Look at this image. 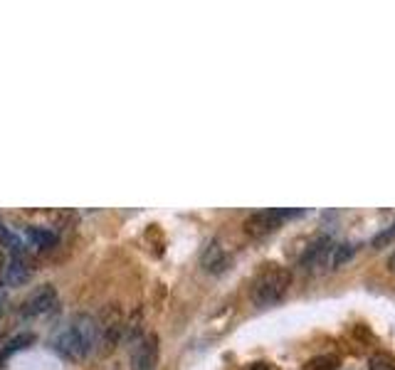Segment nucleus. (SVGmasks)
I'll return each instance as SVG.
<instances>
[{"label": "nucleus", "instance_id": "nucleus-1", "mask_svg": "<svg viewBox=\"0 0 395 370\" xmlns=\"http://www.w3.org/2000/svg\"><path fill=\"white\" fill-rule=\"evenodd\" d=\"M99 340V323L87 314H77L67 328L54 338V350L67 360H82L94 350Z\"/></svg>", "mask_w": 395, "mask_h": 370}, {"label": "nucleus", "instance_id": "nucleus-2", "mask_svg": "<svg viewBox=\"0 0 395 370\" xmlns=\"http://www.w3.org/2000/svg\"><path fill=\"white\" fill-rule=\"evenodd\" d=\"M289 286H291V271L284 269V266H269L252 284V301L257 306H272L279 299H284Z\"/></svg>", "mask_w": 395, "mask_h": 370}, {"label": "nucleus", "instance_id": "nucleus-3", "mask_svg": "<svg viewBox=\"0 0 395 370\" xmlns=\"http://www.w3.org/2000/svg\"><path fill=\"white\" fill-rule=\"evenodd\" d=\"M291 215H299V212H294V210H260L245 220V232L252 237L269 235V232H274L276 227L281 225V220H286V217H291Z\"/></svg>", "mask_w": 395, "mask_h": 370}, {"label": "nucleus", "instance_id": "nucleus-4", "mask_svg": "<svg viewBox=\"0 0 395 370\" xmlns=\"http://www.w3.org/2000/svg\"><path fill=\"white\" fill-rule=\"evenodd\" d=\"M54 304H57V289H54L52 284H40L37 289L23 301L20 314H23L25 319H35V316H42V314H47L49 309H54Z\"/></svg>", "mask_w": 395, "mask_h": 370}, {"label": "nucleus", "instance_id": "nucleus-5", "mask_svg": "<svg viewBox=\"0 0 395 370\" xmlns=\"http://www.w3.org/2000/svg\"><path fill=\"white\" fill-rule=\"evenodd\" d=\"M158 363V338L146 335L131 350V370H156Z\"/></svg>", "mask_w": 395, "mask_h": 370}, {"label": "nucleus", "instance_id": "nucleus-6", "mask_svg": "<svg viewBox=\"0 0 395 370\" xmlns=\"http://www.w3.org/2000/svg\"><path fill=\"white\" fill-rule=\"evenodd\" d=\"M30 279V266L23 254H13V259L3 266V284L5 286H23Z\"/></svg>", "mask_w": 395, "mask_h": 370}, {"label": "nucleus", "instance_id": "nucleus-7", "mask_svg": "<svg viewBox=\"0 0 395 370\" xmlns=\"http://www.w3.org/2000/svg\"><path fill=\"white\" fill-rule=\"evenodd\" d=\"M227 254L225 249H222L217 242H212V245H207V249L202 252V266H205L207 271H212V274H217V271H222L227 266Z\"/></svg>", "mask_w": 395, "mask_h": 370}, {"label": "nucleus", "instance_id": "nucleus-8", "mask_svg": "<svg viewBox=\"0 0 395 370\" xmlns=\"http://www.w3.org/2000/svg\"><path fill=\"white\" fill-rule=\"evenodd\" d=\"M35 343V333H30V331H23V333H15L13 338L8 340V343L3 345V350H0V365L8 363L10 355H15L18 350L28 348V345Z\"/></svg>", "mask_w": 395, "mask_h": 370}, {"label": "nucleus", "instance_id": "nucleus-9", "mask_svg": "<svg viewBox=\"0 0 395 370\" xmlns=\"http://www.w3.org/2000/svg\"><path fill=\"white\" fill-rule=\"evenodd\" d=\"M356 249L358 247L351 245V242H341V245H334L329 252V259H326V264L331 266V269H339V266H344L346 261L351 259V257L356 254Z\"/></svg>", "mask_w": 395, "mask_h": 370}, {"label": "nucleus", "instance_id": "nucleus-10", "mask_svg": "<svg viewBox=\"0 0 395 370\" xmlns=\"http://www.w3.org/2000/svg\"><path fill=\"white\" fill-rule=\"evenodd\" d=\"M28 237H30V242H32L35 247H52L54 242H57V235L54 232H49V230H44V227H30L28 230Z\"/></svg>", "mask_w": 395, "mask_h": 370}, {"label": "nucleus", "instance_id": "nucleus-11", "mask_svg": "<svg viewBox=\"0 0 395 370\" xmlns=\"http://www.w3.org/2000/svg\"><path fill=\"white\" fill-rule=\"evenodd\" d=\"M368 370H395V358L390 353H373L368 358Z\"/></svg>", "mask_w": 395, "mask_h": 370}, {"label": "nucleus", "instance_id": "nucleus-12", "mask_svg": "<svg viewBox=\"0 0 395 370\" xmlns=\"http://www.w3.org/2000/svg\"><path fill=\"white\" fill-rule=\"evenodd\" d=\"M0 240H3L5 245L10 247V252H13V254H23V242H20V237L15 235V232H10L5 225H0Z\"/></svg>", "mask_w": 395, "mask_h": 370}, {"label": "nucleus", "instance_id": "nucleus-13", "mask_svg": "<svg viewBox=\"0 0 395 370\" xmlns=\"http://www.w3.org/2000/svg\"><path fill=\"white\" fill-rule=\"evenodd\" d=\"M339 360L331 358V355H321V358H314L309 363V370H336Z\"/></svg>", "mask_w": 395, "mask_h": 370}, {"label": "nucleus", "instance_id": "nucleus-14", "mask_svg": "<svg viewBox=\"0 0 395 370\" xmlns=\"http://www.w3.org/2000/svg\"><path fill=\"white\" fill-rule=\"evenodd\" d=\"M393 237H395V225L390 227V230H385L383 235H378V237H375V240H373V245H383V242H390V240H393Z\"/></svg>", "mask_w": 395, "mask_h": 370}, {"label": "nucleus", "instance_id": "nucleus-15", "mask_svg": "<svg viewBox=\"0 0 395 370\" xmlns=\"http://www.w3.org/2000/svg\"><path fill=\"white\" fill-rule=\"evenodd\" d=\"M250 370H274V368L269 363H265V360H257V363L250 365Z\"/></svg>", "mask_w": 395, "mask_h": 370}, {"label": "nucleus", "instance_id": "nucleus-16", "mask_svg": "<svg viewBox=\"0 0 395 370\" xmlns=\"http://www.w3.org/2000/svg\"><path fill=\"white\" fill-rule=\"evenodd\" d=\"M385 266H388V271H393V274H395V249L390 252V257H388V261H385Z\"/></svg>", "mask_w": 395, "mask_h": 370}, {"label": "nucleus", "instance_id": "nucleus-17", "mask_svg": "<svg viewBox=\"0 0 395 370\" xmlns=\"http://www.w3.org/2000/svg\"><path fill=\"white\" fill-rule=\"evenodd\" d=\"M0 274H3V254H0Z\"/></svg>", "mask_w": 395, "mask_h": 370}, {"label": "nucleus", "instance_id": "nucleus-18", "mask_svg": "<svg viewBox=\"0 0 395 370\" xmlns=\"http://www.w3.org/2000/svg\"><path fill=\"white\" fill-rule=\"evenodd\" d=\"M0 301H3V289H0Z\"/></svg>", "mask_w": 395, "mask_h": 370}]
</instances>
